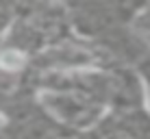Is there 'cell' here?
<instances>
[{
  "mask_svg": "<svg viewBox=\"0 0 150 139\" xmlns=\"http://www.w3.org/2000/svg\"><path fill=\"white\" fill-rule=\"evenodd\" d=\"M22 65H24V54L18 50H7V52L0 54V68L2 70L13 72V70H20Z\"/></svg>",
  "mask_w": 150,
  "mask_h": 139,
  "instance_id": "6da1fadb",
  "label": "cell"
},
{
  "mask_svg": "<svg viewBox=\"0 0 150 139\" xmlns=\"http://www.w3.org/2000/svg\"><path fill=\"white\" fill-rule=\"evenodd\" d=\"M2 122H4V117H2V115H0V126H2Z\"/></svg>",
  "mask_w": 150,
  "mask_h": 139,
  "instance_id": "7a4b0ae2",
  "label": "cell"
}]
</instances>
